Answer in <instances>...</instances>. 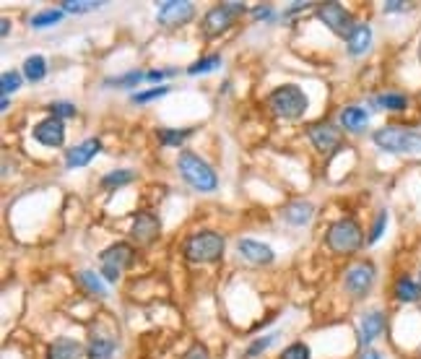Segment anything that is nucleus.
Returning a JSON list of instances; mask_svg holds the SVG:
<instances>
[{"label": "nucleus", "mask_w": 421, "mask_h": 359, "mask_svg": "<svg viewBox=\"0 0 421 359\" xmlns=\"http://www.w3.org/2000/svg\"><path fill=\"white\" fill-rule=\"evenodd\" d=\"M177 167H180V175L182 180L190 185V188H196L201 193H210L218 188V177L213 172L208 161H203L198 154L193 151H182L180 159H177Z\"/></svg>", "instance_id": "1"}, {"label": "nucleus", "mask_w": 421, "mask_h": 359, "mask_svg": "<svg viewBox=\"0 0 421 359\" xmlns=\"http://www.w3.org/2000/svg\"><path fill=\"white\" fill-rule=\"evenodd\" d=\"M224 247H226V242L218 232L203 230V232L190 235V237L185 240L182 252H185V258H188L190 263H216V260H221V255H224Z\"/></svg>", "instance_id": "2"}, {"label": "nucleus", "mask_w": 421, "mask_h": 359, "mask_svg": "<svg viewBox=\"0 0 421 359\" xmlns=\"http://www.w3.org/2000/svg\"><path fill=\"white\" fill-rule=\"evenodd\" d=\"M268 105H271L273 115L284 117V120H299L307 112L309 102L297 84H284L279 89H273L271 97H268Z\"/></svg>", "instance_id": "3"}, {"label": "nucleus", "mask_w": 421, "mask_h": 359, "mask_svg": "<svg viewBox=\"0 0 421 359\" xmlns=\"http://www.w3.org/2000/svg\"><path fill=\"white\" fill-rule=\"evenodd\" d=\"M372 141L383 151H390V154H421V133L408 128H398V125L380 128L377 133H372Z\"/></svg>", "instance_id": "4"}, {"label": "nucleus", "mask_w": 421, "mask_h": 359, "mask_svg": "<svg viewBox=\"0 0 421 359\" xmlns=\"http://www.w3.org/2000/svg\"><path fill=\"white\" fill-rule=\"evenodd\" d=\"M325 240H328V247L333 252L348 255V252H356L364 245V232H361V227L353 219H339V222L331 224Z\"/></svg>", "instance_id": "5"}, {"label": "nucleus", "mask_w": 421, "mask_h": 359, "mask_svg": "<svg viewBox=\"0 0 421 359\" xmlns=\"http://www.w3.org/2000/svg\"><path fill=\"white\" fill-rule=\"evenodd\" d=\"M133 258H136V252H133V247H130L128 242L110 245V247L102 252V279L110 284L117 282L122 274V268L130 266Z\"/></svg>", "instance_id": "6"}, {"label": "nucleus", "mask_w": 421, "mask_h": 359, "mask_svg": "<svg viewBox=\"0 0 421 359\" xmlns=\"http://www.w3.org/2000/svg\"><path fill=\"white\" fill-rule=\"evenodd\" d=\"M196 16V6L188 0H164L156 6V21L166 29H177L182 23H188Z\"/></svg>", "instance_id": "7"}, {"label": "nucleus", "mask_w": 421, "mask_h": 359, "mask_svg": "<svg viewBox=\"0 0 421 359\" xmlns=\"http://www.w3.org/2000/svg\"><path fill=\"white\" fill-rule=\"evenodd\" d=\"M317 16H320V21H323L333 34H339V37H343V39L351 37L353 18L341 3H323V6L317 8Z\"/></svg>", "instance_id": "8"}, {"label": "nucleus", "mask_w": 421, "mask_h": 359, "mask_svg": "<svg viewBox=\"0 0 421 359\" xmlns=\"http://www.w3.org/2000/svg\"><path fill=\"white\" fill-rule=\"evenodd\" d=\"M375 266L372 263H356L346 271V291L353 299H364L375 286Z\"/></svg>", "instance_id": "9"}, {"label": "nucleus", "mask_w": 421, "mask_h": 359, "mask_svg": "<svg viewBox=\"0 0 421 359\" xmlns=\"http://www.w3.org/2000/svg\"><path fill=\"white\" fill-rule=\"evenodd\" d=\"M159 232H161L159 216L151 214V211H141V214H136V219H133L130 237H133V242H138V245H151L159 237Z\"/></svg>", "instance_id": "10"}, {"label": "nucleus", "mask_w": 421, "mask_h": 359, "mask_svg": "<svg viewBox=\"0 0 421 359\" xmlns=\"http://www.w3.org/2000/svg\"><path fill=\"white\" fill-rule=\"evenodd\" d=\"M31 133H34L39 144L50 146V149H60L65 144V125H63L60 117H47V120L37 122Z\"/></svg>", "instance_id": "11"}, {"label": "nucleus", "mask_w": 421, "mask_h": 359, "mask_svg": "<svg viewBox=\"0 0 421 359\" xmlns=\"http://www.w3.org/2000/svg\"><path fill=\"white\" fill-rule=\"evenodd\" d=\"M234 21V8L232 3H221V6H213L206 14L203 18V31L206 37H218L221 31H226Z\"/></svg>", "instance_id": "12"}, {"label": "nucleus", "mask_w": 421, "mask_h": 359, "mask_svg": "<svg viewBox=\"0 0 421 359\" xmlns=\"http://www.w3.org/2000/svg\"><path fill=\"white\" fill-rule=\"evenodd\" d=\"M309 141L315 144L317 151L331 154L341 146V133L339 128H333L331 122H317V125L309 128Z\"/></svg>", "instance_id": "13"}, {"label": "nucleus", "mask_w": 421, "mask_h": 359, "mask_svg": "<svg viewBox=\"0 0 421 359\" xmlns=\"http://www.w3.org/2000/svg\"><path fill=\"white\" fill-rule=\"evenodd\" d=\"M237 250H240L242 258L250 260V263H255V266H268V263H273V258H276V252H273L268 245L255 242V240H240V242H237Z\"/></svg>", "instance_id": "14"}, {"label": "nucleus", "mask_w": 421, "mask_h": 359, "mask_svg": "<svg viewBox=\"0 0 421 359\" xmlns=\"http://www.w3.org/2000/svg\"><path fill=\"white\" fill-rule=\"evenodd\" d=\"M99 151H102V141H99V138H89V141H83V144H78L75 149H70V151L65 154V164H68L70 169L86 167Z\"/></svg>", "instance_id": "15"}, {"label": "nucleus", "mask_w": 421, "mask_h": 359, "mask_svg": "<svg viewBox=\"0 0 421 359\" xmlns=\"http://www.w3.org/2000/svg\"><path fill=\"white\" fill-rule=\"evenodd\" d=\"M383 328H385V313L383 310H372V313H367L364 318H361V328H359L361 344L369 346L377 336H380V333H383Z\"/></svg>", "instance_id": "16"}, {"label": "nucleus", "mask_w": 421, "mask_h": 359, "mask_svg": "<svg viewBox=\"0 0 421 359\" xmlns=\"http://www.w3.org/2000/svg\"><path fill=\"white\" fill-rule=\"evenodd\" d=\"M83 344L73 341V338H55L50 349H47V359H81L83 357Z\"/></svg>", "instance_id": "17"}, {"label": "nucleus", "mask_w": 421, "mask_h": 359, "mask_svg": "<svg viewBox=\"0 0 421 359\" xmlns=\"http://www.w3.org/2000/svg\"><path fill=\"white\" fill-rule=\"evenodd\" d=\"M312 214H315V206L309 200H294L284 208V222L292 227H304V224H309Z\"/></svg>", "instance_id": "18"}, {"label": "nucleus", "mask_w": 421, "mask_h": 359, "mask_svg": "<svg viewBox=\"0 0 421 359\" xmlns=\"http://www.w3.org/2000/svg\"><path fill=\"white\" fill-rule=\"evenodd\" d=\"M369 45H372V26H369V23H356L351 31V37L346 39L348 55L359 58V55L367 53Z\"/></svg>", "instance_id": "19"}, {"label": "nucleus", "mask_w": 421, "mask_h": 359, "mask_svg": "<svg viewBox=\"0 0 421 359\" xmlns=\"http://www.w3.org/2000/svg\"><path fill=\"white\" fill-rule=\"evenodd\" d=\"M341 125L351 133H361L369 125V112L364 107H346L341 109Z\"/></svg>", "instance_id": "20"}, {"label": "nucleus", "mask_w": 421, "mask_h": 359, "mask_svg": "<svg viewBox=\"0 0 421 359\" xmlns=\"http://www.w3.org/2000/svg\"><path fill=\"white\" fill-rule=\"evenodd\" d=\"M395 299H398V302H419L421 284L414 282L411 276H400L398 282H395Z\"/></svg>", "instance_id": "21"}, {"label": "nucleus", "mask_w": 421, "mask_h": 359, "mask_svg": "<svg viewBox=\"0 0 421 359\" xmlns=\"http://www.w3.org/2000/svg\"><path fill=\"white\" fill-rule=\"evenodd\" d=\"M372 105H375V107L388 109V112H403V109L408 107V97L395 94V92H385V94H380V97H375Z\"/></svg>", "instance_id": "22"}, {"label": "nucleus", "mask_w": 421, "mask_h": 359, "mask_svg": "<svg viewBox=\"0 0 421 359\" xmlns=\"http://www.w3.org/2000/svg\"><path fill=\"white\" fill-rule=\"evenodd\" d=\"M23 76L29 78V81H42L47 76V63L42 55H29L26 60H23Z\"/></svg>", "instance_id": "23"}, {"label": "nucleus", "mask_w": 421, "mask_h": 359, "mask_svg": "<svg viewBox=\"0 0 421 359\" xmlns=\"http://www.w3.org/2000/svg\"><path fill=\"white\" fill-rule=\"evenodd\" d=\"M86 352H89V359H112V354L117 352V344L112 338H91Z\"/></svg>", "instance_id": "24"}, {"label": "nucleus", "mask_w": 421, "mask_h": 359, "mask_svg": "<svg viewBox=\"0 0 421 359\" xmlns=\"http://www.w3.org/2000/svg\"><path fill=\"white\" fill-rule=\"evenodd\" d=\"M133 172L130 169H117V172H110V175L102 177V188H107V191H112V188H122V185L133 183Z\"/></svg>", "instance_id": "25"}, {"label": "nucleus", "mask_w": 421, "mask_h": 359, "mask_svg": "<svg viewBox=\"0 0 421 359\" xmlns=\"http://www.w3.org/2000/svg\"><path fill=\"white\" fill-rule=\"evenodd\" d=\"M221 65V55H208V58H201L198 63H193L188 68L190 76H201V73H210V70H216Z\"/></svg>", "instance_id": "26"}, {"label": "nucleus", "mask_w": 421, "mask_h": 359, "mask_svg": "<svg viewBox=\"0 0 421 359\" xmlns=\"http://www.w3.org/2000/svg\"><path fill=\"white\" fill-rule=\"evenodd\" d=\"M60 18H63V11H55V8H50V11H39V14L31 16V26H34V29H45V26L58 23Z\"/></svg>", "instance_id": "27"}, {"label": "nucleus", "mask_w": 421, "mask_h": 359, "mask_svg": "<svg viewBox=\"0 0 421 359\" xmlns=\"http://www.w3.org/2000/svg\"><path fill=\"white\" fill-rule=\"evenodd\" d=\"M60 8L68 11V14H89V11L102 8V3H94V0H63Z\"/></svg>", "instance_id": "28"}, {"label": "nucleus", "mask_w": 421, "mask_h": 359, "mask_svg": "<svg viewBox=\"0 0 421 359\" xmlns=\"http://www.w3.org/2000/svg\"><path fill=\"white\" fill-rule=\"evenodd\" d=\"M18 86H21V73H18V70H6V73L0 76V92H3V97L18 92Z\"/></svg>", "instance_id": "29"}, {"label": "nucleus", "mask_w": 421, "mask_h": 359, "mask_svg": "<svg viewBox=\"0 0 421 359\" xmlns=\"http://www.w3.org/2000/svg\"><path fill=\"white\" fill-rule=\"evenodd\" d=\"M190 133L193 130H172V128H164V130H159V141L164 146H180L185 138H190Z\"/></svg>", "instance_id": "30"}, {"label": "nucleus", "mask_w": 421, "mask_h": 359, "mask_svg": "<svg viewBox=\"0 0 421 359\" xmlns=\"http://www.w3.org/2000/svg\"><path fill=\"white\" fill-rule=\"evenodd\" d=\"M78 282H81L83 286L91 291V294H99V297H102V294L107 291L105 284H102V276H97L94 271H83V274L78 276Z\"/></svg>", "instance_id": "31"}, {"label": "nucleus", "mask_w": 421, "mask_h": 359, "mask_svg": "<svg viewBox=\"0 0 421 359\" xmlns=\"http://www.w3.org/2000/svg\"><path fill=\"white\" fill-rule=\"evenodd\" d=\"M385 227H388V211H380V214L375 216V224H372V230H369L367 245H375V242H380V237H383Z\"/></svg>", "instance_id": "32"}, {"label": "nucleus", "mask_w": 421, "mask_h": 359, "mask_svg": "<svg viewBox=\"0 0 421 359\" xmlns=\"http://www.w3.org/2000/svg\"><path fill=\"white\" fill-rule=\"evenodd\" d=\"M143 78H146V73H141V70H130V73H125V76L120 78H107V86H136L141 84Z\"/></svg>", "instance_id": "33"}, {"label": "nucleus", "mask_w": 421, "mask_h": 359, "mask_svg": "<svg viewBox=\"0 0 421 359\" xmlns=\"http://www.w3.org/2000/svg\"><path fill=\"white\" fill-rule=\"evenodd\" d=\"M172 92L169 86H156V89H149V92L143 94H133L130 100L136 102V105H143V102H154V100H161V97H166V94Z\"/></svg>", "instance_id": "34"}, {"label": "nucleus", "mask_w": 421, "mask_h": 359, "mask_svg": "<svg viewBox=\"0 0 421 359\" xmlns=\"http://www.w3.org/2000/svg\"><path fill=\"white\" fill-rule=\"evenodd\" d=\"M281 359H309L307 344H302V341H297V344L286 346L284 354H281Z\"/></svg>", "instance_id": "35"}, {"label": "nucleus", "mask_w": 421, "mask_h": 359, "mask_svg": "<svg viewBox=\"0 0 421 359\" xmlns=\"http://www.w3.org/2000/svg\"><path fill=\"white\" fill-rule=\"evenodd\" d=\"M50 112H53V117H73L75 107L68 105V102H53V105H50Z\"/></svg>", "instance_id": "36"}, {"label": "nucleus", "mask_w": 421, "mask_h": 359, "mask_svg": "<svg viewBox=\"0 0 421 359\" xmlns=\"http://www.w3.org/2000/svg\"><path fill=\"white\" fill-rule=\"evenodd\" d=\"M273 341H276V336H263V338H257L255 344H252V346L247 349V352H245V357H255V354L265 352V349H268V346H271Z\"/></svg>", "instance_id": "37"}, {"label": "nucleus", "mask_w": 421, "mask_h": 359, "mask_svg": "<svg viewBox=\"0 0 421 359\" xmlns=\"http://www.w3.org/2000/svg\"><path fill=\"white\" fill-rule=\"evenodd\" d=\"M182 359H208V349L203 344H193L188 352L182 354Z\"/></svg>", "instance_id": "38"}, {"label": "nucleus", "mask_w": 421, "mask_h": 359, "mask_svg": "<svg viewBox=\"0 0 421 359\" xmlns=\"http://www.w3.org/2000/svg\"><path fill=\"white\" fill-rule=\"evenodd\" d=\"M385 14H403V11H408V3H385Z\"/></svg>", "instance_id": "39"}, {"label": "nucleus", "mask_w": 421, "mask_h": 359, "mask_svg": "<svg viewBox=\"0 0 421 359\" xmlns=\"http://www.w3.org/2000/svg\"><path fill=\"white\" fill-rule=\"evenodd\" d=\"M174 70H149V73H146V78H149V81H161V78H166V76H172Z\"/></svg>", "instance_id": "40"}, {"label": "nucleus", "mask_w": 421, "mask_h": 359, "mask_svg": "<svg viewBox=\"0 0 421 359\" xmlns=\"http://www.w3.org/2000/svg\"><path fill=\"white\" fill-rule=\"evenodd\" d=\"M271 6H257L255 8V18H271Z\"/></svg>", "instance_id": "41"}, {"label": "nucleus", "mask_w": 421, "mask_h": 359, "mask_svg": "<svg viewBox=\"0 0 421 359\" xmlns=\"http://www.w3.org/2000/svg\"><path fill=\"white\" fill-rule=\"evenodd\" d=\"M359 359H383V354L380 352H375V349H364V352H361V357Z\"/></svg>", "instance_id": "42"}, {"label": "nucleus", "mask_w": 421, "mask_h": 359, "mask_svg": "<svg viewBox=\"0 0 421 359\" xmlns=\"http://www.w3.org/2000/svg\"><path fill=\"white\" fill-rule=\"evenodd\" d=\"M302 8H309V3H294V6H292V8H289V11H286V14H284V16H292V14H299Z\"/></svg>", "instance_id": "43"}, {"label": "nucleus", "mask_w": 421, "mask_h": 359, "mask_svg": "<svg viewBox=\"0 0 421 359\" xmlns=\"http://www.w3.org/2000/svg\"><path fill=\"white\" fill-rule=\"evenodd\" d=\"M8 31H11V21H8V18H3V21H0V34H3V37H8Z\"/></svg>", "instance_id": "44"}, {"label": "nucleus", "mask_w": 421, "mask_h": 359, "mask_svg": "<svg viewBox=\"0 0 421 359\" xmlns=\"http://www.w3.org/2000/svg\"><path fill=\"white\" fill-rule=\"evenodd\" d=\"M419 60H421V42H419Z\"/></svg>", "instance_id": "45"}]
</instances>
